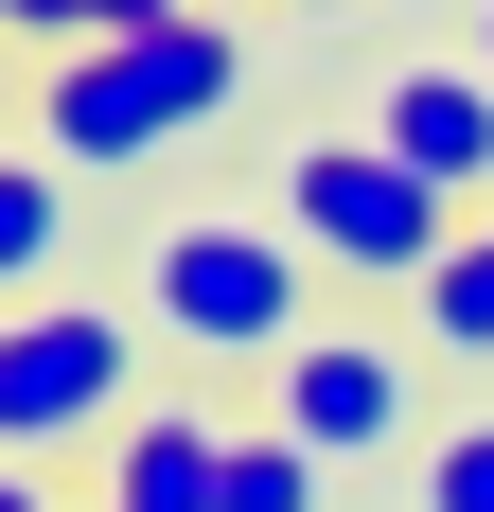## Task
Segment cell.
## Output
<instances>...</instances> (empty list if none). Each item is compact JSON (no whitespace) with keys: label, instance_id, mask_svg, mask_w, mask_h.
Masks as SVG:
<instances>
[{"label":"cell","instance_id":"obj_12","mask_svg":"<svg viewBox=\"0 0 494 512\" xmlns=\"http://www.w3.org/2000/svg\"><path fill=\"white\" fill-rule=\"evenodd\" d=\"M0 36H18V53H89L106 0H0Z\"/></svg>","mask_w":494,"mask_h":512},{"label":"cell","instance_id":"obj_15","mask_svg":"<svg viewBox=\"0 0 494 512\" xmlns=\"http://www.w3.org/2000/svg\"><path fill=\"white\" fill-rule=\"evenodd\" d=\"M477 71H494V0H477Z\"/></svg>","mask_w":494,"mask_h":512},{"label":"cell","instance_id":"obj_3","mask_svg":"<svg viewBox=\"0 0 494 512\" xmlns=\"http://www.w3.org/2000/svg\"><path fill=\"white\" fill-rule=\"evenodd\" d=\"M159 389H142V301H89V283H53V301L0 318V460H89L124 442Z\"/></svg>","mask_w":494,"mask_h":512},{"label":"cell","instance_id":"obj_11","mask_svg":"<svg viewBox=\"0 0 494 512\" xmlns=\"http://www.w3.org/2000/svg\"><path fill=\"white\" fill-rule=\"evenodd\" d=\"M424 512H494V407L424 442Z\"/></svg>","mask_w":494,"mask_h":512},{"label":"cell","instance_id":"obj_13","mask_svg":"<svg viewBox=\"0 0 494 512\" xmlns=\"http://www.w3.org/2000/svg\"><path fill=\"white\" fill-rule=\"evenodd\" d=\"M0 512H71V477H36V460H0Z\"/></svg>","mask_w":494,"mask_h":512},{"label":"cell","instance_id":"obj_14","mask_svg":"<svg viewBox=\"0 0 494 512\" xmlns=\"http://www.w3.org/2000/svg\"><path fill=\"white\" fill-rule=\"evenodd\" d=\"M18 89H36V71H18V53H0V106H18Z\"/></svg>","mask_w":494,"mask_h":512},{"label":"cell","instance_id":"obj_8","mask_svg":"<svg viewBox=\"0 0 494 512\" xmlns=\"http://www.w3.org/2000/svg\"><path fill=\"white\" fill-rule=\"evenodd\" d=\"M71 159H36V142H0V318L18 301H53V265H71Z\"/></svg>","mask_w":494,"mask_h":512},{"label":"cell","instance_id":"obj_2","mask_svg":"<svg viewBox=\"0 0 494 512\" xmlns=\"http://www.w3.org/2000/svg\"><path fill=\"white\" fill-rule=\"evenodd\" d=\"M142 336H177L195 371H283L318 336V265L283 212H159L142 248Z\"/></svg>","mask_w":494,"mask_h":512},{"label":"cell","instance_id":"obj_1","mask_svg":"<svg viewBox=\"0 0 494 512\" xmlns=\"http://www.w3.org/2000/svg\"><path fill=\"white\" fill-rule=\"evenodd\" d=\"M247 106V36L230 18H159V36H89V53H36V89H18V142L71 159V177H142L177 159L195 124Z\"/></svg>","mask_w":494,"mask_h":512},{"label":"cell","instance_id":"obj_9","mask_svg":"<svg viewBox=\"0 0 494 512\" xmlns=\"http://www.w3.org/2000/svg\"><path fill=\"white\" fill-rule=\"evenodd\" d=\"M424 354H442V371H494V212H459L442 283H424Z\"/></svg>","mask_w":494,"mask_h":512},{"label":"cell","instance_id":"obj_16","mask_svg":"<svg viewBox=\"0 0 494 512\" xmlns=\"http://www.w3.org/2000/svg\"><path fill=\"white\" fill-rule=\"evenodd\" d=\"M71 512H89V495H71Z\"/></svg>","mask_w":494,"mask_h":512},{"label":"cell","instance_id":"obj_4","mask_svg":"<svg viewBox=\"0 0 494 512\" xmlns=\"http://www.w3.org/2000/svg\"><path fill=\"white\" fill-rule=\"evenodd\" d=\"M283 230H300V265L318 283H389V301H424L442 283V248H459V195H424L371 124H318V142H283Z\"/></svg>","mask_w":494,"mask_h":512},{"label":"cell","instance_id":"obj_10","mask_svg":"<svg viewBox=\"0 0 494 512\" xmlns=\"http://www.w3.org/2000/svg\"><path fill=\"white\" fill-rule=\"evenodd\" d=\"M212 512H336V477L300 460L283 424H230V495H212Z\"/></svg>","mask_w":494,"mask_h":512},{"label":"cell","instance_id":"obj_6","mask_svg":"<svg viewBox=\"0 0 494 512\" xmlns=\"http://www.w3.org/2000/svg\"><path fill=\"white\" fill-rule=\"evenodd\" d=\"M371 142H389L424 195L494 212V71H477V53H406V71H371Z\"/></svg>","mask_w":494,"mask_h":512},{"label":"cell","instance_id":"obj_7","mask_svg":"<svg viewBox=\"0 0 494 512\" xmlns=\"http://www.w3.org/2000/svg\"><path fill=\"white\" fill-rule=\"evenodd\" d=\"M212 495H230V407L159 389V407L106 442V495H89V512H212Z\"/></svg>","mask_w":494,"mask_h":512},{"label":"cell","instance_id":"obj_5","mask_svg":"<svg viewBox=\"0 0 494 512\" xmlns=\"http://www.w3.org/2000/svg\"><path fill=\"white\" fill-rule=\"evenodd\" d=\"M265 424H283L318 477L389 460V442H424V336H353V318H318L283 371H265Z\"/></svg>","mask_w":494,"mask_h":512}]
</instances>
